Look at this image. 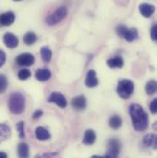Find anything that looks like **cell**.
Masks as SVG:
<instances>
[{
  "label": "cell",
  "mask_w": 157,
  "mask_h": 158,
  "mask_svg": "<svg viewBox=\"0 0 157 158\" xmlns=\"http://www.w3.org/2000/svg\"><path fill=\"white\" fill-rule=\"evenodd\" d=\"M31 73L29 69H21L18 74V77L20 80H27L31 77Z\"/></svg>",
  "instance_id": "obj_25"
},
{
  "label": "cell",
  "mask_w": 157,
  "mask_h": 158,
  "mask_svg": "<svg viewBox=\"0 0 157 158\" xmlns=\"http://www.w3.org/2000/svg\"><path fill=\"white\" fill-rule=\"evenodd\" d=\"M40 54H41V58L45 63H49L52 59V51L49 47H42L40 49Z\"/></svg>",
  "instance_id": "obj_21"
},
{
  "label": "cell",
  "mask_w": 157,
  "mask_h": 158,
  "mask_svg": "<svg viewBox=\"0 0 157 158\" xmlns=\"http://www.w3.org/2000/svg\"><path fill=\"white\" fill-rule=\"evenodd\" d=\"M3 40H4L5 45L7 48H9V49H14V48H16L19 45V39H18V37L15 34L11 33V32H6L4 35Z\"/></svg>",
  "instance_id": "obj_8"
},
{
  "label": "cell",
  "mask_w": 157,
  "mask_h": 158,
  "mask_svg": "<svg viewBox=\"0 0 157 158\" xmlns=\"http://www.w3.org/2000/svg\"><path fill=\"white\" fill-rule=\"evenodd\" d=\"M7 87V79L6 76L0 74V94H3Z\"/></svg>",
  "instance_id": "obj_26"
},
{
  "label": "cell",
  "mask_w": 157,
  "mask_h": 158,
  "mask_svg": "<svg viewBox=\"0 0 157 158\" xmlns=\"http://www.w3.org/2000/svg\"><path fill=\"white\" fill-rule=\"evenodd\" d=\"M35 135H36V138L39 141H46V140H49L51 138L50 132L42 126H39V127L36 128Z\"/></svg>",
  "instance_id": "obj_13"
},
{
  "label": "cell",
  "mask_w": 157,
  "mask_h": 158,
  "mask_svg": "<svg viewBox=\"0 0 157 158\" xmlns=\"http://www.w3.org/2000/svg\"><path fill=\"white\" fill-rule=\"evenodd\" d=\"M109 126L114 129V130H118L121 127V124H122V119L121 118L118 116V115H114L112 116L111 118H109Z\"/></svg>",
  "instance_id": "obj_22"
},
{
  "label": "cell",
  "mask_w": 157,
  "mask_h": 158,
  "mask_svg": "<svg viewBox=\"0 0 157 158\" xmlns=\"http://www.w3.org/2000/svg\"><path fill=\"white\" fill-rule=\"evenodd\" d=\"M157 88V84L155 81L154 80H151L149 81L147 84H146V86H145V91L148 95H154L155 93Z\"/></svg>",
  "instance_id": "obj_24"
},
{
  "label": "cell",
  "mask_w": 157,
  "mask_h": 158,
  "mask_svg": "<svg viewBox=\"0 0 157 158\" xmlns=\"http://www.w3.org/2000/svg\"><path fill=\"white\" fill-rule=\"evenodd\" d=\"M107 64H108L109 67H110V68H121L124 64V62L121 57L116 56V57L109 59Z\"/></svg>",
  "instance_id": "obj_19"
},
{
  "label": "cell",
  "mask_w": 157,
  "mask_h": 158,
  "mask_svg": "<svg viewBox=\"0 0 157 158\" xmlns=\"http://www.w3.org/2000/svg\"><path fill=\"white\" fill-rule=\"evenodd\" d=\"M109 149H108V154L109 156L112 158H118L119 151H120V143L117 139H110L109 141Z\"/></svg>",
  "instance_id": "obj_7"
},
{
  "label": "cell",
  "mask_w": 157,
  "mask_h": 158,
  "mask_svg": "<svg viewBox=\"0 0 157 158\" xmlns=\"http://www.w3.org/2000/svg\"><path fill=\"white\" fill-rule=\"evenodd\" d=\"M13 1H21V0H13Z\"/></svg>",
  "instance_id": "obj_35"
},
{
  "label": "cell",
  "mask_w": 157,
  "mask_h": 158,
  "mask_svg": "<svg viewBox=\"0 0 157 158\" xmlns=\"http://www.w3.org/2000/svg\"><path fill=\"white\" fill-rule=\"evenodd\" d=\"M139 10H140L141 14H142L144 18H150V17L155 13V7L153 5L143 3V4H141V5H140Z\"/></svg>",
  "instance_id": "obj_11"
},
{
  "label": "cell",
  "mask_w": 157,
  "mask_h": 158,
  "mask_svg": "<svg viewBox=\"0 0 157 158\" xmlns=\"http://www.w3.org/2000/svg\"><path fill=\"white\" fill-rule=\"evenodd\" d=\"M37 40V35L34 32H27L24 37H23V41L26 45H32L35 43Z\"/></svg>",
  "instance_id": "obj_23"
},
{
  "label": "cell",
  "mask_w": 157,
  "mask_h": 158,
  "mask_svg": "<svg viewBox=\"0 0 157 158\" xmlns=\"http://www.w3.org/2000/svg\"><path fill=\"white\" fill-rule=\"evenodd\" d=\"M143 143L148 147H153L154 149H156L157 146V137L155 133H149L146 134L143 137Z\"/></svg>",
  "instance_id": "obj_15"
},
{
  "label": "cell",
  "mask_w": 157,
  "mask_h": 158,
  "mask_svg": "<svg viewBox=\"0 0 157 158\" xmlns=\"http://www.w3.org/2000/svg\"><path fill=\"white\" fill-rule=\"evenodd\" d=\"M127 30L128 29H127V27L125 25H118V26H117V28H116V32H117L118 36L123 38V36L126 33Z\"/></svg>",
  "instance_id": "obj_28"
},
{
  "label": "cell",
  "mask_w": 157,
  "mask_h": 158,
  "mask_svg": "<svg viewBox=\"0 0 157 158\" xmlns=\"http://www.w3.org/2000/svg\"><path fill=\"white\" fill-rule=\"evenodd\" d=\"M151 38L154 41H156L157 39V26L154 25L152 30H151Z\"/></svg>",
  "instance_id": "obj_30"
},
{
  "label": "cell",
  "mask_w": 157,
  "mask_h": 158,
  "mask_svg": "<svg viewBox=\"0 0 157 158\" xmlns=\"http://www.w3.org/2000/svg\"><path fill=\"white\" fill-rule=\"evenodd\" d=\"M42 114H43V112L39 110H36L34 113H33V118L34 119H36V118H39L40 116H42Z\"/></svg>",
  "instance_id": "obj_32"
},
{
  "label": "cell",
  "mask_w": 157,
  "mask_h": 158,
  "mask_svg": "<svg viewBox=\"0 0 157 158\" xmlns=\"http://www.w3.org/2000/svg\"><path fill=\"white\" fill-rule=\"evenodd\" d=\"M85 84L87 87H95L98 85V80L97 78V75L94 70L88 71L86 77H85Z\"/></svg>",
  "instance_id": "obj_12"
},
{
  "label": "cell",
  "mask_w": 157,
  "mask_h": 158,
  "mask_svg": "<svg viewBox=\"0 0 157 158\" xmlns=\"http://www.w3.org/2000/svg\"><path fill=\"white\" fill-rule=\"evenodd\" d=\"M96 138H97V136H96L95 131L91 129H88L85 132L83 143L86 145H92L96 142Z\"/></svg>",
  "instance_id": "obj_14"
},
{
  "label": "cell",
  "mask_w": 157,
  "mask_h": 158,
  "mask_svg": "<svg viewBox=\"0 0 157 158\" xmlns=\"http://www.w3.org/2000/svg\"><path fill=\"white\" fill-rule=\"evenodd\" d=\"M129 112L133 128L137 131H143L147 129L149 124V117L141 105L131 104L129 108Z\"/></svg>",
  "instance_id": "obj_1"
},
{
  "label": "cell",
  "mask_w": 157,
  "mask_h": 158,
  "mask_svg": "<svg viewBox=\"0 0 157 158\" xmlns=\"http://www.w3.org/2000/svg\"><path fill=\"white\" fill-rule=\"evenodd\" d=\"M35 77H36L37 80L41 81V82H44V81H48L49 79L51 78L52 74H51L50 70L43 68V69H38L37 70Z\"/></svg>",
  "instance_id": "obj_18"
},
{
  "label": "cell",
  "mask_w": 157,
  "mask_h": 158,
  "mask_svg": "<svg viewBox=\"0 0 157 158\" xmlns=\"http://www.w3.org/2000/svg\"><path fill=\"white\" fill-rule=\"evenodd\" d=\"M18 156H19V158H29L30 147L27 143H20L18 145Z\"/></svg>",
  "instance_id": "obj_17"
},
{
  "label": "cell",
  "mask_w": 157,
  "mask_h": 158,
  "mask_svg": "<svg viewBox=\"0 0 157 158\" xmlns=\"http://www.w3.org/2000/svg\"><path fill=\"white\" fill-rule=\"evenodd\" d=\"M133 90H134V84L132 81L124 79V80H121L118 82L117 92L120 98H122L124 99L129 98L131 96V94L133 93Z\"/></svg>",
  "instance_id": "obj_3"
},
{
  "label": "cell",
  "mask_w": 157,
  "mask_h": 158,
  "mask_svg": "<svg viewBox=\"0 0 157 158\" xmlns=\"http://www.w3.org/2000/svg\"><path fill=\"white\" fill-rule=\"evenodd\" d=\"M0 158H7V155L5 152H0Z\"/></svg>",
  "instance_id": "obj_34"
},
{
  "label": "cell",
  "mask_w": 157,
  "mask_h": 158,
  "mask_svg": "<svg viewBox=\"0 0 157 158\" xmlns=\"http://www.w3.org/2000/svg\"><path fill=\"white\" fill-rule=\"evenodd\" d=\"M8 109L13 114H21L25 110V98L19 92H14L8 98Z\"/></svg>",
  "instance_id": "obj_2"
},
{
  "label": "cell",
  "mask_w": 157,
  "mask_h": 158,
  "mask_svg": "<svg viewBox=\"0 0 157 158\" xmlns=\"http://www.w3.org/2000/svg\"><path fill=\"white\" fill-rule=\"evenodd\" d=\"M138 36H139V33H138V31L136 29H128L126 33L124 34L123 38L126 40L127 41L129 42H131L133 40H135L136 39H138Z\"/></svg>",
  "instance_id": "obj_20"
},
{
  "label": "cell",
  "mask_w": 157,
  "mask_h": 158,
  "mask_svg": "<svg viewBox=\"0 0 157 158\" xmlns=\"http://www.w3.org/2000/svg\"><path fill=\"white\" fill-rule=\"evenodd\" d=\"M16 19L15 14L12 11H8L0 15V26H10L14 23Z\"/></svg>",
  "instance_id": "obj_9"
},
{
  "label": "cell",
  "mask_w": 157,
  "mask_h": 158,
  "mask_svg": "<svg viewBox=\"0 0 157 158\" xmlns=\"http://www.w3.org/2000/svg\"><path fill=\"white\" fill-rule=\"evenodd\" d=\"M6 53H5L3 51H1V50H0V67H2V66L5 64V63H6Z\"/></svg>",
  "instance_id": "obj_31"
},
{
  "label": "cell",
  "mask_w": 157,
  "mask_h": 158,
  "mask_svg": "<svg viewBox=\"0 0 157 158\" xmlns=\"http://www.w3.org/2000/svg\"><path fill=\"white\" fill-rule=\"evenodd\" d=\"M72 107L76 110H82L86 107V99L84 96H77L74 98L71 101Z\"/></svg>",
  "instance_id": "obj_10"
},
{
  "label": "cell",
  "mask_w": 157,
  "mask_h": 158,
  "mask_svg": "<svg viewBox=\"0 0 157 158\" xmlns=\"http://www.w3.org/2000/svg\"><path fill=\"white\" fill-rule=\"evenodd\" d=\"M16 63L19 66H31L34 64L35 58L31 53H22L16 58Z\"/></svg>",
  "instance_id": "obj_5"
},
{
  "label": "cell",
  "mask_w": 157,
  "mask_h": 158,
  "mask_svg": "<svg viewBox=\"0 0 157 158\" xmlns=\"http://www.w3.org/2000/svg\"><path fill=\"white\" fill-rule=\"evenodd\" d=\"M48 100H49L50 103H55L61 109H64L67 106L66 98L60 92H52L51 94V96L49 97V99Z\"/></svg>",
  "instance_id": "obj_6"
},
{
  "label": "cell",
  "mask_w": 157,
  "mask_h": 158,
  "mask_svg": "<svg viewBox=\"0 0 157 158\" xmlns=\"http://www.w3.org/2000/svg\"><path fill=\"white\" fill-rule=\"evenodd\" d=\"M10 135H11L10 128L5 123H0V143L7 140L10 137Z\"/></svg>",
  "instance_id": "obj_16"
},
{
  "label": "cell",
  "mask_w": 157,
  "mask_h": 158,
  "mask_svg": "<svg viewBox=\"0 0 157 158\" xmlns=\"http://www.w3.org/2000/svg\"><path fill=\"white\" fill-rule=\"evenodd\" d=\"M17 130L19 132V138H24L25 137V131H24V121H19L17 123Z\"/></svg>",
  "instance_id": "obj_27"
},
{
  "label": "cell",
  "mask_w": 157,
  "mask_h": 158,
  "mask_svg": "<svg viewBox=\"0 0 157 158\" xmlns=\"http://www.w3.org/2000/svg\"><path fill=\"white\" fill-rule=\"evenodd\" d=\"M67 15V9L65 6H61L57 8L53 13L50 14L46 18V23L50 26L56 25L60 21H62Z\"/></svg>",
  "instance_id": "obj_4"
},
{
  "label": "cell",
  "mask_w": 157,
  "mask_h": 158,
  "mask_svg": "<svg viewBox=\"0 0 157 158\" xmlns=\"http://www.w3.org/2000/svg\"><path fill=\"white\" fill-rule=\"evenodd\" d=\"M150 110L153 114H155L157 111V99H154L152 103L150 104Z\"/></svg>",
  "instance_id": "obj_29"
},
{
  "label": "cell",
  "mask_w": 157,
  "mask_h": 158,
  "mask_svg": "<svg viewBox=\"0 0 157 158\" xmlns=\"http://www.w3.org/2000/svg\"><path fill=\"white\" fill-rule=\"evenodd\" d=\"M91 158H112L111 156H109V155H106L105 156H91Z\"/></svg>",
  "instance_id": "obj_33"
}]
</instances>
